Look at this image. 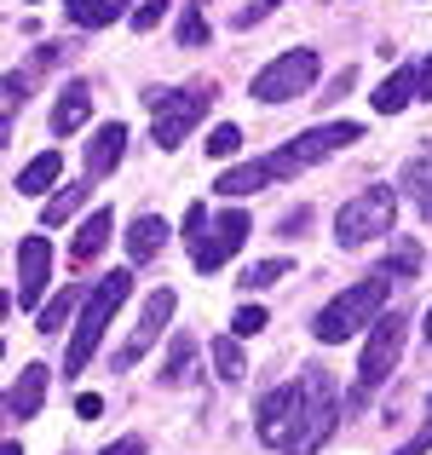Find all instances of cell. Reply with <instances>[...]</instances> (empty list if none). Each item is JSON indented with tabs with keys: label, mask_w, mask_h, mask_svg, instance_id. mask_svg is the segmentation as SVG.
<instances>
[{
	"label": "cell",
	"mask_w": 432,
	"mask_h": 455,
	"mask_svg": "<svg viewBox=\"0 0 432 455\" xmlns=\"http://www.w3.org/2000/svg\"><path fill=\"white\" fill-rule=\"evenodd\" d=\"M352 81H357V69H340V76L329 81V99H346V92H352Z\"/></svg>",
	"instance_id": "obj_39"
},
{
	"label": "cell",
	"mask_w": 432,
	"mask_h": 455,
	"mask_svg": "<svg viewBox=\"0 0 432 455\" xmlns=\"http://www.w3.org/2000/svg\"><path fill=\"white\" fill-rule=\"evenodd\" d=\"M387 271H375V277H364V283H352V289H340L329 306L317 311V323H311V334H317L323 346H340V340H352L357 329H369V323L380 317V306H387Z\"/></svg>",
	"instance_id": "obj_3"
},
{
	"label": "cell",
	"mask_w": 432,
	"mask_h": 455,
	"mask_svg": "<svg viewBox=\"0 0 432 455\" xmlns=\"http://www.w3.org/2000/svg\"><path fill=\"white\" fill-rule=\"evenodd\" d=\"M311 81H317V52H311V46H294V52H277L254 76V99L260 104H294Z\"/></svg>",
	"instance_id": "obj_8"
},
{
	"label": "cell",
	"mask_w": 432,
	"mask_h": 455,
	"mask_svg": "<svg viewBox=\"0 0 432 455\" xmlns=\"http://www.w3.org/2000/svg\"><path fill=\"white\" fill-rule=\"evenodd\" d=\"M260 329H266V311H260V306H243L231 317V334H260Z\"/></svg>",
	"instance_id": "obj_31"
},
{
	"label": "cell",
	"mask_w": 432,
	"mask_h": 455,
	"mask_svg": "<svg viewBox=\"0 0 432 455\" xmlns=\"http://www.w3.org/2000/svg\"><path fill=\"white\" fill-rule=\"evenodd\" d=\"M277 185V179H271V167H266V156H260V162H236V167H225L220 173V196L231 202V196H254V190H271Z\"/></svg>",
	"instance_id": "obj_15"
},
{
	"label": "cell",
	"mask_w": 432,
	"mask_h": 455,
	"mask_svg": "<svg viewBox=\"0 0 432 455\" xmlns=\"http://www.w3.org/2000/svg\"><path fill=\"white\" fill-rule=\"evenodd\" d=\"M116 18H122V0H69V23H81V29H104Z\"/></svg>",
	"instance_id": "obj_22"
},
{
	"label": "cell",
	"mask_w": 432,
	"mask_h": 455,
	"mask_svg": "<svg viewBox=\"0 0 432 455\" xmlns=\"http://www.w3.org/2000/svg\"><path fill=\"white\" fill-rule=\"evenodd\" d=\"M81 300H87V294H81V289H64V294H58V300H46L41 306V317H35V329H58V323H64L69 317V306H81Z\"/></svg>",
	"instance_id": "obj_26"
},
{
	"label": "cell",
	"mask_w": 432,
	"mask_h": 455,
	"mask_svg": "<svg viewBox=\"0 0 432 455\" xmlns=\"http://www.w3.org/2000/svg\"><path fill=\"white\" fill-rule=\"evenodd\" d=\"M0 455H23V444H18V438H6V450H0Z\"/></svg>",
	"instance_id": "obj_42"
},
{
	"label": "cell",
	"mask_w": 432,
	"mask_h": 455,
	"mask_svg": "<svg viewBox=\"0 0 432 455\" xmlns=\"http://www.w3.org/2000/svg\"><path fill=\"white\" fill-rule=\"evenodd\" d=\"M404 340H410V311H380L369 323V340L357 352V403H369L392 380V369L404 357Z\"/></svg>",
	"instance_id": "obj_4"
},
{
	"label": "cell",
	"mask_w": 432,
	"mask_h": 455,
	"mask_svg": "<svg viewBox=\"0 0 432 455\" xmlns=\"http://www.w3.org/2000/svg\"><path fill=\"white\" fill-rule=\"evenodd\" d=\"M127 294H133V277H127V271H104V277L87 289V300H81V323L69 329L64 375H81V369L92 363V352L104 346V334H110V317L127 306Z\"/></svg>",
	"instance_id": "obj_1"
},
{
	"label": "cell",
	"mask_w": 432,
	"mask_h": 455,
	"mask_svg": "<svg viewBox=\"0 0 432 455\" xmlns=\"http://www.w3.org/2000/svg\"><path fill=\"white\" fill-rule=\"evenodd\" d=\"M64 58H69V46H35V58H29V64H35V69H58Z\"/></svg>",
	"instance_id": "obj_34"
},
{
	"label": "cell",
	"mask_w": 432,
	"mask_h": 455,
	"mask_svg": "<svg viewBox=\"0 0 432 455\" xmlns=\"http://www.w3.org/2000/svg\"><path fill=\"white\" fill-rule=\"evenodd\" d=\"M46 277H52V243L46 236H23L18 243V306H41Z\"/></svg>",
	"instance_id": "obj_11"
},
{
	"label": "cell",
	"mask_w": 432,
	"mask_h": 455,
	"mask_svg": "<svg viewBox=\"0 0 432 455\" xmlns=\"http://www.w3.org/2000/svg\"><path fill=\"white\" fill-rule=\"evenodd\" d=\"M76 415H81V421H99V415H104V398H99V392H81V398H76Z\"/></svg>",
	"instance_id": "obj_36"
},
{
	"label": "cell",
	"mask_w": 432,
	"mask_h": 455,
	"mask_svg": "<svg viewBox=\"0 0 432 455\" xmlns=\"http://www.w3.org/2000/svg\"><path fill=\"white\" fill-rule=\"evenodd\" d=\"M415 99H432V52L415 64Z\"/></svg>",
	"instance_id": "obj_37"
},
{
	"label": "cell",
	"mask_w": 432,
	"mask_h": 455,
	"mask_svg": "<svg viewBox=\"0 0 432 455\" xmlns=\"http://www.w3.org/2000/svg\"><path fill=\"white\" fill-rule=\"evenodd\" d=\"M173 289H156L150 300H144V311H139V329H133V340L122 346V352H116V369H133L144 352H150L156 340H162V329H167V317H173Z\"/></svg>",
	"instance_id": "obj_10"
},
{
	"label": "cell",
	"mask_w": 432,
	"mask_h": 455,
	"mask_svg": "<svg viewBox=\"0 0 432 455\" xmlns=\"http://www.w3.org/2000/svg\"><path fill=\"white\" fill-rule=\"evenodd\" d=\"M248 231H254V225H248V213H243V208H225L220 220H208V231H202V243L190 248V259H196V271H220L225 259H231L236 248L248 243Z\"/></svg>",
	"instance_id": "obj_9"
},
{
	"label": "cell",
	"mask_w": 432,
	"mask_h": 455,
	"mask_svg": "<svg viewBox=\"0 0 432 455\" xmlns=\"http://www.w3.org/2000/svg\"><path fill=\"white\" fill-rule=\"evenodd\" d=\"M357 139H364V127H357V122H317V127H306V133H294L283 150H271L266 167H271V179H294V173H306L311 162H323L329 150L357 145Z\"/></svg>",
	"instance_id": "obj_7"
},
{
	"label": "cell",
	"mask_w": 432,
	"mask_h": 455,
	"mask_svg": "<svg viewBox=\"0 0 432 455\" xmlns=\"http://www.w3.org/2000/svg\"><path fill=\"white\" fill-rule=\"evenodd\" d=\"M46 387H52V369L29 363L18 380H12V392H6V415H12V421H35L41 403H46Z\"/></svg>",
	"instance_id": "obj_13"
},
{
	"label": "cell",
	"mask_w": 432,
	"mask_h": 455,
	"mask_svg": "<svg viewBox=\"0 0 432 455\" xmlns=\"http://www.w3.org/2000/svg\"><path fill=\"white\" fill-rule=\"evenodd\" d=\"M208 104H213V87H150L144 92V110L156 116V127H150V139L162 150H173L179 139L190 133V127L202 122V116H208Z\"/></svg>",
	"instance_id": "obj_6"
},
{
	"label": "cell",
	"mask_w": 432,
	"mask_h": 455,
	"mask_svg": "<svg viewBox=\"0 0 432 455\" xmlns=\"http://www.w3.org/2000/svg\"><path fill=\"white\" fill-rule=\"evenodd\" d=\"M271 6H283V0H254V6H243V12H236V18H231V23H236V29H254V23H260V18H266V12H271Z\"/></svg>",
	"instance_id": "obj_32"
},
{
	"label": "cell",
	"mask_w": 432,
	"mask_h": 455,
	"mask_svg": "<svg viewBox=\"0 0 432 455\" xmlns=\"http://www.w3.org/2000/svg\"><path fill=\"white\" fill-rule=\"evenodd\" d=\"M415 208H421V220H427V225H432V185H427V190H421V196H415Z\"/></svg>",
	"instance_id": "obj_40"
},
{
	"label": "cell",
	"mask_w": 432,
	"mask_h": 455,
	"mask_svg": "<svg viewBox=\"0 0 432 455\" xmlns=\"http://www.w3.org/2000/svg\"><path fill=\"white\" fill-rule=\"evenodd\" d=\"M410 99H415V64H398V69H392V76L375 87V99H369V104H375L380 116H398Z\"/></svg>",
	"instance_id": "obj_20"
},
{
	"label": "cell",
	"mask_w": 432,
	"mask_h": 455,
	"mask_svg": "<svg viewBox=\"0 0 432 455\" xmlns=\"http://www.w3.org/2000/svg\"><path fill=\"white\" fill-rule=\"evenodd\" d=\"M179 46H208V18H202V0H190L179 12Z\"/></svg>",
	"instance_id": "obj_25"
},
{
	"label": "cell",
	"mask_w": 432,
	"mask_h": 455,
	"mask_svg": "<svg viewBox=\"0 0 432 455\" xmlns=\"http://www.w3.org/2000/svg\"><path fill=\"white\" fill-rule=\"evenodd\" d=\"M288 271H294L288 259H260V266H248V271H243V289H271V283H283Z\"/></svg>",
	"instance_id": "obj_28"
},
{
	"label": "cell",
	"mask_w": 432,
	"mask_h": 455,
	"mask_svg": "<svg viewBox=\"0 0 432 455\" xmlns=\"http://www.w3.org/2000/svg\"><path fill=\"white\" fill-rule=\"evenodd\" d=\"M202 150H208V156H220V162H225V156H236V150H243V127H236V122L213 127V133H208V145H202Z\"/></svg>",
	"instance_id": "obj_29"
},
{
	"label": "cell",
	"mask_w": 432,
	"mask_h": 455,
	"mask_svg": "<svg viewBox=\"0 0 432 455\" xmlns=\"http://www.w3.org/2000/svg\"><path fill=\"white\" fill-rule=\"evenodd\" d=\"M421 248H415V243H398V248H392V254H387V266H380V271H387V277H415V271H421Z\"/></svg>",
	"instance_id": "obj_27"
},
{
	"label": "cell",
	"mask_w": 432,
	"mask_h": 455,
	"mask_svg": "<svg viewBox=\"0 0 432 455\" xmlns=\"http://www.w3.org/2000/svg\"><path fill=\"white\" fill-rule=\"evenodd\" d=\"M392 220H398V190L387 185H369L334 213V243L340 248H364V243H380L392 236Z\"/></svg>",
	"instance_id": "obj_5"
},
{
	"label": "cell",
	"mask_w": 432,
	"mask_h": 455,
	"mask_svg": "<svg viewBox=\"0 0 432 455\" xmlns=\"http://www.w3.org/2000/svg\"><path fill=\"white\" fill-rule=\"evenodd\" d=\"M300 392H306V387H300V380H288V387H271L266 398H260V427H254L260 444H271V450L283 444V433L294 427V415H300Z\"/></svg>",
	"instance_id": "obj_12"
},
{
	"label": "cell",
	"mask_w": 432,
	"mask_h": 455,
	"mask_svg": "<svg viewBox=\"0 0 432 455\" xmlns=\"http://www.w3.org/2000/svg\"><path fill=\"white\" fill-rule=\"evenodd\" d=\"M213 375H220L225 387H236V380L248 375V357H243V346H236V334H220V340H213Z\"/></svg>",
	"instance_id": "obj_21"
},
{
	"label": "cell",
	"mask_w": 432,
	"mask_h": 455,
	"mask_svg": "<svg viewBox=\"0 0 432 455\" xmlns=\"http://www.w3.org/2000/svg\"><path fill=\"white\" fill-rule=\"evenodd\" d=\"M190 363H196V340H190V334H173V346H167V363H162V380H167V387L190 380Z\"/></svg>",
	"instance_id": "obj_23"
},
{
	"label": "cell",
	"mask_w": 432,
	"mask_h": 455,
	"mask_svg": "<svg viewBox=\"0 0 432 455\" xmlns=\"http://www.w3.org/2000/svg\"><path fill=\"white\" fill-rule=\"evenodd\" d=\"M427 410H432V403H427Z\"/></svg>",
	"instance_id": "obj_44"
},
{
	"label": "cell",
	"mask_w": 432,
	"mask_h": 455,
	"mask_svg": "<svg viewBox=\"0 0 432 455\" xmlns=\"http://www.w3.org/2000/svg\"><path fill=\"white\" fill-rule=\"evenodd\" d=\"M58 173H64V156H58V150H41L29 167H18L12 190H18V196H41V190H58Z\"/></svg>",
	"instance_id": "obj_17"
},
{
	"label": "cell",
	"mask_w": 432,
	"mask_h": 455,
	"mask_svg": "<svg viewBox=\"0 0 432 455\" xmlns=\"http://www.w3.org/2000/svg\"><path fill=\"white\" fill-rule=\"evenodd\" d=\"M23 92H29V76H23V69H12V76H6V110H18Z\"/></svg>",
	"instance_id": "obj_35"
},
{
	"label": "cell",
	"mask_w": 432,
	"mask_h": 455,
	"mask_svg": "<svg viewBox=\"0 0 432 455\" xmlns=\"http://www.w3.org/2000/svg\"><path fill=\"white\" fill-rule=\"evenodd\" d=\"M162 248H167V220H156V213L133 220V231H127V259L144 266V259H156Z\"/></svg>",
	"instance_id": "obj_19"
},
{
	"label": "cell",
	"mask_w": 432,
	"mask_h": 455,
	"mask_svg": "<svg viewBox=\"0 0 432 455\" xmlns=\"http://www.w3.org/2000/svg\"><path fill=\"white\" fill-rule=\"evenodd\" d=\"M421 450H432V433H421V438H415V444H404L398 455H421Z\"/></svg>",
	"instance_id": "obj_41"
},
{
	"label": "cell",
	"mask_w": 432,
	"mask_h": 455,
	"mask_svg": "<svg viewBox=\"0 0 432 455\" xmlns=\"http://www.w3.org/2000/svg\"><path fill=\"white\" fill-rule=\"evenodd\" d=\"M87 110H92V87L87 81H69V87L58 92V104H52V133L69 139L81 122H87Z\"/></svg>",
	"instance_id": "obj_16"
},
{
	"label": "cell",
	"mask_w": 432,
	"mask_h": 455,
	"mask_svg": "<svg viewBox=\"0 0 432 455\" xmlns=\"http://www.w3.org/2000/svg\"><path fill=\"white\" fill-rule=\"evenodd\" d=\"M110 225H116V213L110 208H92V220H81V231H76V266H92V259L104 254V243H110Z\"/></svg>",
	"instance_id": "obj_18"
},
{
	"label": "cell",
	"mask_w": 432,
	"mask_h": 455,
	"mask_svg": "<svg viewBox=\"0 0 432 455\" xmlns=\"http://www.w3.org/2000/svg\"><path fill=\"white\" fill-rule=\"evenodd\" d=\"M162 12H167V0H144V6L133 12V29H156V23H162Z\"/></svg>",
	"instance_id": "obj_33"
},
{
	"label": "cell",
	"mask_w": 432,
	"mask_h": 455,
	"mask_svg": "<svg viewBox=\"0 0 432 455\" xmlns=\"http://www.w3.org/2000/svg\"><path fill=\"white\" fill-rule=\"evenodd\" d=\"M300 415H294V427L283 433V455H317L323 444L334 438V421H340V398H334V375L329 369H306L300 375Z\"/></svg>",
	"instance_id": "obj_2"
},
{
	"label": "cell",
	"mask_w": 432,
	"mask_h": 455,
	"mask_svg": "<svg viewBox=\"0 0 432 455\" xmlns=\"http://www.w3.org/2000/svg\"><path fill=\"white\" fill-rule=\"evenodd\" d=\"M87 196H92V185H58V196L46 202V213H41V220H46V231H52V225H64V220H69V213H76Z\"/></svg>",
	"instance_id": "obj_24"
},
{
	"label": "cell",
	"mask_w": 432,
	"mask_h": 455,
	"mask_svg": "<svg viewBox=\"0 0 432 455\" xmlns=\"http://www.w3.org/2000/svg\"><path fill=\"white\" fill-rule=\"evenodd\" d=\"M202 231H208V208H202V202H190V208H185V243L196 248Z\"/></svg>",
	"instance_id": "obj_30"
},
{
	"label": "cell",
	"mask_w": 432,
	"mask_h": 455,
	"mask_svg": "<svg viewBox=\"0 0 432 455\" xmlns=\"http://www.w3.org/2000/svg\"><path fill=\"white\" fill-rule=\"evenodd\" d=\"M99 455H144V438H116V444H104Z\"/></svg>",
	"instance_id": "obj_38"
},
{
	"label": "cell",
	"mask_w": 432,
	"mask_h": 455,
	"mask_svg": "<svg viewBox=\"0 0 432 455\" xmlns=\"http://www.w3.org/2000/svg\"><path fill=\"white\" fill-rule=\"evenodd\" d=\"M122 150H127V127L122 122H104L99 133H92V145H87V179L116 173V167H122Z\"/></svg>",
	"instance_id": "obj_14"
},
{
	"label": "cell",
	"mask_w": 432,
	"mask_h": 455,
	"mask_svg": "<svg viewBox=\"0 0 432 455\" xmlns=\"http://www.w3.org/2000/svg\"><path fill=\"white\" fill-rule=\"evenodd\" d=\"M427 346H432V311H427Z\"/></svg>",
	"instance_id": "obj_43"
}]
</instances>
